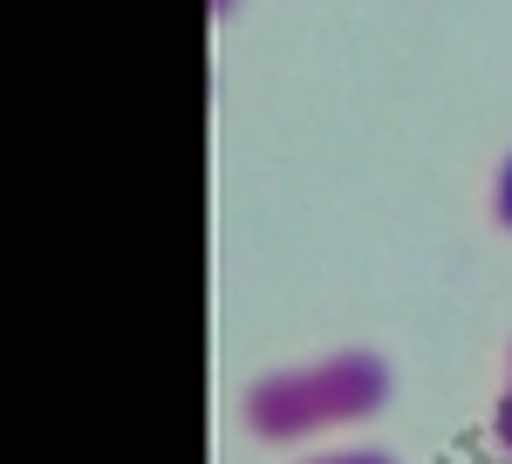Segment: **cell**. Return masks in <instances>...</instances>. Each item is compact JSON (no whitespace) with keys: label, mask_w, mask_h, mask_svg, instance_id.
<instances>
[{"label":"cell","mask_w":512,"mask_h":464,"mask_svg":"<svg viewBox=\"0 0 512 464\" xmlns=\"http://www.w3.org/2000/svg\"><path fill=\"white\" fill-rule=\"evenodd\" d=\"M390 355L383 348H328L308 362L260 369L239 389V424L260 444H315L335 430L376 424L390 410Z\"/></svg>","instance_id":"obj_1"},{"label":"cell","mask_w":512,"mask_h":464,"mask_svg":"<svg viewBox=\"0 0 512 464\" xmlns=\"http://www.w3.org/2000/svg\"><path fill=\"white\" fill-rule=\"evenodd\" d=\"M485 212H492V226L512 232V151L492 164V185H485Z\"/></svg>","instance_id":"obj_2"},{"label":"cell","mask_w":512,"mask_h":464,"mask_svg":"<svg viewBox=\"0 0 512 464\" xmlns=\"http://www.w3.org/2000/svg\"><path fill=\"white\" fill-rule=\"evenodd\" d=\"M294 464H396L383 444H328L315 458H294Z\"/></svg>","instance_id":"obj_3"},{"label":"cell","mask_w":512,"mask_h":464,"mask_svg":"<svg viewBox=\"0 0 512 464\" xmlns=\"http://www.w3.org/2000/svg\"><path fill=\"white\" fill-rule=\"evenodd\" d=\"M492 444H499V458H512V383L499 389V403H492Z\"/></svg>","instance_id":"obj_4"},{"label":"cell","mask_w":512,"mask_h":464,"mask_svg":"<svg viewBox=\"0 0 512 464\" xmlns=\"http://www.w3.org/2000/svg\"><path fill=\"white\" fill-rule=\"evenodd\" d=\"M205 7H212V21H233V14L246 7V0H205Z\"/></svg>","instance_id":"obj_5"},{"label":"cell","mask_w":512,"mask_h":464,"mask_svg":"<svg viewBox=\"0 0 512 464\" xmlns=\"http://www.w3.org/2000/svg\"><path fill=\"white\" fill-rule=\"evenodd\" d=\"M506 383H512V342H506Z\"/></svg>","instance_id":"obj_6"}]
</instances>
